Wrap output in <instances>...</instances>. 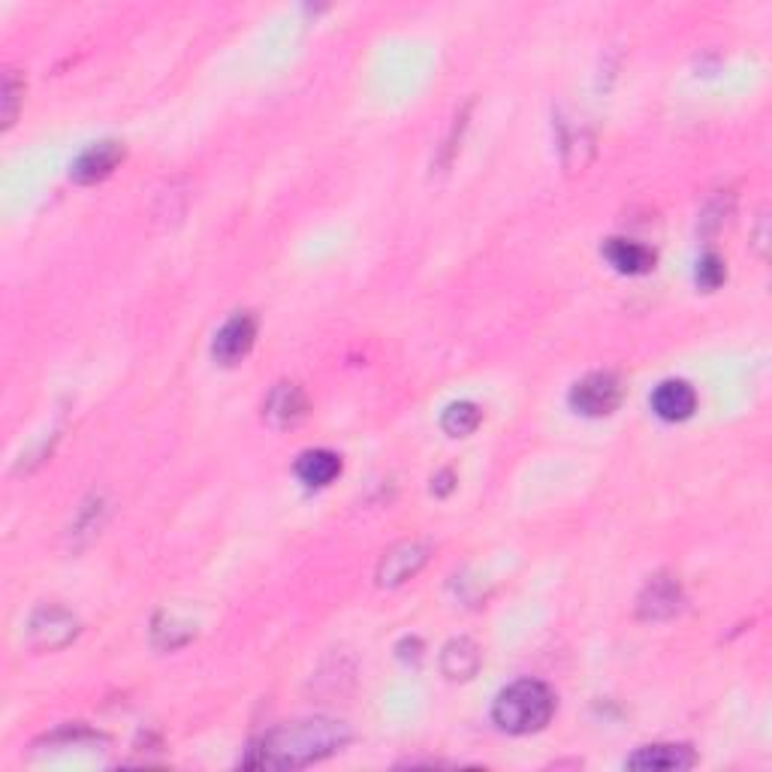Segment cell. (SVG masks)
Returning <instances> with one entry per match:
<instances>
[{
	"instance_id": "1",
	"label": "cell",
	"mask_w": 772,
	"mask_h": 772,
	"mask_svg": "<svg viewBox=\"0 0 772 772\" xmlns=\"http://www.w3.org/2000/svg\"><path fill=\"white\" fill-rule=\"evenodd\" d=\"M350 742V728L336 718H299L269 730L245 754V770H299L332 758Z\"/></svg>"
},
{
	"instance_id": "2",
	"label": "cell",
	"mask_w": 772,
	"mask_h": 772,
	"mask_svg": "<svg viewBox=\"0 0 772 772\" xmlns=\"http://www.w3.org/2000/svg\"><path fill=\"white\" fill-rule=\"evenodd\" d=\"M553 716L555 694L549 691V686L537 682V679H519V682L507 686L492 707V721L513 737L544 730Z\"/></svg>"
},
{
	"instance_id": "3",
	"label": "cell",
	"mask_w": 772,
	"mask_h": 772,
	"mask_svg": "<svg viewBox=\"0 0 772 772\" xmlns=\"http://www.w3.org/2000/svg\"><path fill=\"white\" fill-rule=\"evenodd\" d=\"M625 387L613 371H595L570 390V408L583 416H607L621 404Z\"/></svg>"
},
{
	"instance_id": "4",
	"label": "cell",
	"mask_w": 772,
	"mask_h": 772,
	"mask_svg": "<svg viewBox=\"0 0 772 772\" xmlns=\"http://www.w3.org/2000/svg\"><path fill=\"white\" fill-rule=\"evenodd\" d=\"M124 161V145L119 140H103L94 142L91 148L79 154L73 166H70V178L76 185H97L103 178H110L119 164Z\"/></svg>"
},
{
	"instance_id": "5",
	"label": "cell",
	"mask_w": 772,
	"mask_h": 772,
	"mask_svg": "<svg viewBox=\"0 0 772 772\" xmlns=\"http://www.w3.org/2000/svg\"><path fill=\"white\" fill-rule=\"evenodd\" d=\"M254 341H257V320L250 315H233L218 329L215 344H212V357L218 359L220 366H236L248 357Z\"/></svg>"
},
{
	"instance_id": "6",
	"label": "cell",
	"mask_w": 772,
	"mask_h": 772,
	"mask_svg": "<svg viewBox=\"0 0 772 772\" xmlns=\"http://www.w3.org/2000/svg\"><path fill=\"white\" fill-rule=\"evenodd\" d=\"M429 562V546L420 541H404V544L392 546L390 553L383 555L378 565V583L387 588L402 586L411 577L420 574V567Z\"/></svg>"
},
{
	"instance_id": "7",
	"label": "cell",
	"mask_w": 772,
	"mask_h": 772,
	"mask_svg": "<svg viewBox=\"0 0 772 772\" xmlns=\"http://www.w3.org/2000/svg\"><path fill=\"white\" fill-rule=\"evenodd\" d=\"M305 414H308V395L299 383H278L263 402V416L275 429H290V425L302 423Z\"/></svg>"
},
{
	"instance_id": "8",
	"label": "cell",
	"mask_w": 772,
	"mask_h": 772,
	"mask_svg": "<svg viewBox=\"0 0 772 772\" xmlns=\"http://www.w3.org/2000/svg\"><path fill=\"white\" fill-rule=\"evenodd\" d=\"M697 763V754L691 745H676V742H658V745H646V749L634 751L631 758L625 761L628 770L642 772H679L691 770Z\"/></svg>"
},
{
	"instance_id": "9",
	"label": "cell",
	"mask_w": 772,
	"mask_h": 772,
	"mask_svg": "<svg viewBox=\"0 0 772 772\" xmlns=\"http://www.w3.org/2000/svg\"><path fill=\"white\" fill-rule=\"evenodd\" d=\"M652 411L667 423H682L697 411V392L686 381H663L652 392Z\"/></svg>"
},
{
	"instance_id": "10",
	"label": "cell",
	"mask_w": 772,
	"mask_h": 772,
	"mask_svg": "<svg viewBox=\"0 0 772 772\" xmlns=\"http://www.w3.org/2000/svg\"><path fill=\"white\" fill-rule=\"evenodd\" d=\"M637 609H640L642 619H670L682 609V588L673 577H655L649 586L642 588Z\"/></svg>"
},
{
	"instance_id": "11",
	"label": "cell",
	"mask_w": 772,
	"mask_h": 772,
	"mask_svg": "<svg viewBox=\"0 0 772 772\" xmlns=\"http://www.w3.org/2000/svg\"><path fill=\"white\" fill-rule=\"evenodd\" d=\"M31 637L40 649H58L76 637V619L61 607H45L33 616Z\"/></svg>"
},
{
	"instance_id": "12",
	"label": "cell",
	"mask_w": 772,
	"mask_h": 772,
	"mask_svg": "<svg viewBox=\"0 0 772 772\" xmlns=\"http://www.w3.org/2000/svg\"><path fill=\"white\" fill-rule=\"evenodd\" d=\"M604 257L621 275H646L655 266V250L628 239H609L604 245Z\"/></svg>"
},
{
	"instance_id": "13",
	"label": "cell",
	"mask_w": 772,
	"mask_h": 772,
	"mask_svg": "<svg viewBox=\"0 0 772 772\" xmlns=\"http://www.w3.org/2000/svg\"><path fill=\"white\" fill-rule=\"evenodd\" d=\"M341 474V459L332 450H308L296 459V477L308 486H329Z\"/></svg>"
},
{
	"instance_id": "14",
	"label": "cell",
	"mask_w": 772,
	"mask_h": 772,
	"mask_svg": "<svg viewBox=\"0 0 772 772\" xmlns=\"http://www.w3.org/2000/svg\"><path fill=\"white\" fill-rule=\"evenodd\" d=\"M480 663H483V655H480V649L471 640L446 642L444 655H441V670L453 682L471 679L480 670Z\"/></svg>"
},
{
	"instance_id": "15",
	"label": "cell",
	"mask_w": 772,
	"mask_h": 772,
	"mask_svg": "<svg viewBox=\"0 0 772 772\" xmlns=\"http://www.w3.org/2000/svg\"><path fill=\"white\" fill-rule=\"evenodd\" d=\"M483 423V411L474 402H456L450 404L441 416V429L450 438H469L477 432V425Z\"/></svg>"
},
{
	"instance_id": "16",
	"label": "cell",
	"mask_w": 772,
	"mask_h": 772,
	"mask_svg": "<svg viewBox=\"0 0 772 772\" xmlns=\"http://www.w3.org/2000/svg\"><path fill=\"white\" fill-rule=\"evenodd\" d=\"M728 278V269H724V260L716 257V254H707L703 260L697 263V284L703 290H718L721 284Z\"/></svg>"
},
{
	"instance_id": "17",
	"label": "cell",
	"mask_w": 772,
	"mask_h": 772,
	"mask_svg": "<svg viewBox=\"0 0 772 772\" xmlns=\"http://www.w3.org/2000/svg\"><path fill=\"white\" fill-rule=\"evenodd\" d=\"M19 94H22V85L16 82V76H7V82H3V124L10 127L12 121H16V112H19Z\"/></svg>"
},
{
	"instance_id": "18",
	"label": "cell",
	"mask_w": 772,
	"mask_h": 772,
	"mask_svg": "<svg viewBox=\"0 0 772 772\" xmlns=\"http://www.w3.org/2000/svg\"><path fill=\"white\" fill-rule=\"evenodd\" d=\"M432 490H435L438 495H446V492L453 490V474H450V471H444V474H438L435 486H432Z\"/></svg>"
}]
</instances>
